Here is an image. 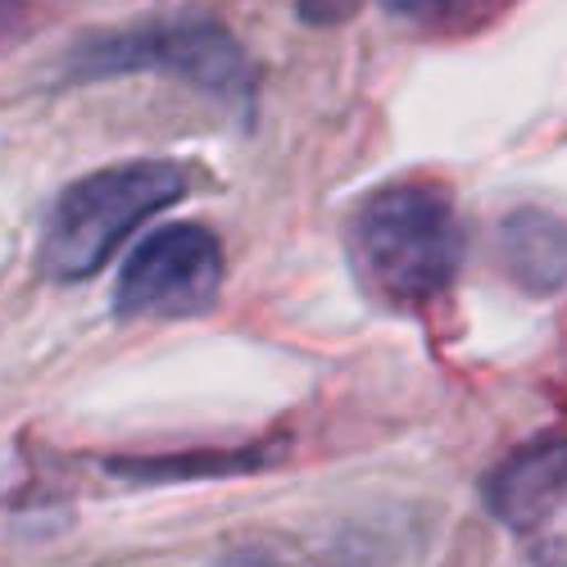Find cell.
Masks as SVG:
<instances>
[{"label": "cell", "mask_w": 567, "mask_h": 567, "mask_svg": "<svg viewBox=\"0 0 567 567\" xmlns=\"http://www.w3.org/2000/svg\"><path fill=\"white\" fill-rule=\"evenodd\" d=\"M499 255L517 287L549 296L567 281V223L545 209H517L499 227Z\"/></svg>", "instance_id": "cell-6"}, {"label": "cell", "mask_w": 567, "mask_h": 567, "mask_svg": "<svg viewBox=\"0 0 567 567\" xmlns=\"http://www.w3.org/2000/svg\"><path fill=\"white\" fill-rule=\"evenodd\" d=\"M386 6L417 23H472L491 10V0H386Z\"/></svg>", "instance_id": "cell-7"}, {"label": "cell", "mask_w": 567, "mask_h": 567, "mask_svg": "<svg viewBox=\"0 0 567 567\" xmlns=\"http://www.w3.org/2000/svg\"><path fill=\"white\" fill-rule=\"evenodd\" d=\"M223 567H277V563H268V558H255V554H241V558H231V563H223Z\"/></svg>", "instance_id": "cell-9"}, {"label": "cell", "mask_w": 567, "mask_h": 567, "mask_svg": "<svg viewBox=\"0 0 567 567\" xmlns=\"http://www.w3.org/2000/svg\"><path fill=\"white\" fill-rule=\"evenodd\" d=\"M567 504V436H545L486 477V508L513 532H536Z\"/></svg>", "instance_id": "cell-5"}, {"label": "cell", "mask_w": 567, "mask_h": 567, "mask_svg": "<svg viewBox=\"0 0 567 567\" xmlns=\"http://www.w3.org/2000/svg\"><path fill=\"white\" fill-rule=\"evenodd\" d=\"M182 196H186V173L164 159L114 164L73 182L60 196L51 223H45V241H41L45 272L60 281L91 277L123 246V236L136 223H146L151 214H159Z\"/></svg>", "instance_id": "cell-2"}, {"label": "cell", "mask_w": 567, "mask_h": 567, "mask_svg": "<svg viewBox=\"0 0 567 567\" xmlns=\"http://www.w3.org/2000/svg\"><path fill=\"white\" fill-rule=\"evenodd\" d=\"M223 255L200 223H168L132 250L118 277L114 309L127 318H186L214 305Z\"/></svg>", "instance_id": "cell-4"}, {"label": "cell", "mask_w": 567, "mask_h": 567, "mask_svg": "<svg viewBox=\"0 0 567 567\" xmlns=\"http://www.w3.org/2000/svg\"><path fill=\"white\" fill-rule=\"evenodd\" d=\"M354 10H359V0H300V19H305V23H318V28L341 23V19H350Z\"/></svg>", "instance_id": "cell-8"}, {"label": "cell", "mask_w": 567, "mask_h": 567, "mask_svg": "<svg viewBox=\"0 0 567 567\" xmlns=\"http://www.w3.org/2000/svg\"><path fill=\"white\" fill-rule=\"evenodd\" d=\"M350 259L363 287L386 305H432L463 259L450 196L427 182H400L368 196L350 227Z\"/></svg>", "instance_id": "cell-1"}, {"label": "cell", "mask_w": 567, "mask_h": 567, "mask_svg": "<svg viewBox=\"0 0 567 567\" xmlns=\"http://www.w3.org/2000/svg\"><path fill=\"white\" fill-rule=\"evenodd\" d=\"M127 69H168L192 78L214 96L241 105L250 96V73L241 45L214 19H173L159 28H136L96 41L78 60V73H127Z\"/></svg>", "instance_id": "cell-3"}]
</instances>
